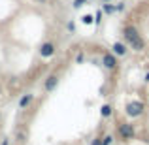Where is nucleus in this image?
Wrapping results in <instances>:
<instances>
[{
  "mask_svg": "<svg viewBox=\"0 0 149 145\" xmlns=\"http://www.w3.org/2000/svg\"><path fill=\"white\" fill-rule=\"evenodd\" d=\"M123 38H125V44L128 45V49L136 51V53H142L146 51V40L142 38V34L138 32L134 25H127L123 28Z\"/></svg>",
  "mask_w": 149,
  "mask_h": 145,
  "instance_id": "nucleus-1",
  "label": "nucleus"
},
{
  "mask_svg": "<svg viewBox=\"0 0 149 145\" xmlns=\"http://www.w3.org/2000/svg\"><path fill=\"white\" fill-rule=\"evenodd\" d=\"M125 113H127V117H130V119H138V117H142L143 113H146V102H142V100L127 102V105H125Z\"/></svg>",
  "mask_w": 149,
  "mask_h": 145,
  "instance_id": "nucleus-2",
  "label": "nucleus"
},
{
  "mask_svg": "<svg viewBox=\"0 0 149 145\" xmlns=\"http://www.w3.org/2000/svg\"><path fill=\"white\" fill-rule=\"evenodd\" d=\"M117 134L123 142H132L136 138V130H134V124L130 123H119L117 124Z\"/></svg>",
  "mask_w": 149,
  "mask_h": 145,
  "instance_id": "nucleus-3",
  "label": "nucleus"
},
{
  "mask_svg": "<svg viewBox=\"0 0 149 145\" xmlns=\"http://www.w3.org/2000/svg\"><path fill=\"white\" fill-rule=\"evenodd\" d=\"M100 62H102V66H104L106 70H109V72H113V70L119 68V60H117V57L111 53V51H104Z\"/></svg>",
  "mask_w": 149,
  "mask_h": 145,
  "instance_id": "nucleus-4",
  "label": "nucleus"
},
{
  "mask_svg": "<svg viewBox=\"0 0 149 145\" xmlns=\"http://www.w3.org/2000/svg\"><path fill=\"white\" fill-rule=\"evenodd\" d=\"M40 57L42 58H51V57H55V53H57V45H55V42H51V40H47V42H44V44L40 45Z\"/></svg>",
  "mask_w": 149,
  "mask_h": 145,
  "instance_id": "nucleus-5",
  "label": "nucleus"
},
{
  "mask_svg": "<svg viewBox=\"0 0 149 145\" xmlns=\"http://www.w3.org/2000/svg\"><path fill=\"white\" fill-rule=\"evenodd\" d=\"M58 81H61L58 74H49V76L45 77V81H44V91L45 92H53L55 89L58 87Z\"/></svg>",
  "mask_w": 149,
  "mask_h": 145,
  "instance_id": "nucleus-6",
  "label": "nucleus"
},
{
  "mask_svg": "<svg viewBox=\"0 0 149 145\" xmlns=\"http://www.w3.org/2000/svg\"><path fill=\"white\" fill-rule=\"evenodd\" d=\"M111 53L115 55L117 58H119V57H125V55L128 53V45L125 44V42H113V45H111Z\"/></svg>",
  "mask_w": 149,
  "mask_h": 145,
  "instance_id": "nucleus-7",
  "label": "nucleus"
},
{
  "mask_svg": "<svg viewBox=\"0 0 149 145\" xmlns=\"http://www.w3.org/2000/svg\"><path fill=\"white\" fill-rule=\"evenodd\" d=\"M32 102H34V94L32 92H25V94H21V98H19L17 105H19V109H26Z\"/></svg>",
  "mask_w": 149,
  "mask_h": 145,
  "instance_id": "nucleus-8",
  "label": "nucleus"
},
{
  "mask_svg": "<svg viewBox=\"0 0 149 145\" xmlns=\"http://www.w3.org/2000/svg\"><path fill=\"white\" fill-rule=\"evenodd\" d=\"M111 115H113V108L109 104H104L100 108V117H102V119H109Z\"/></svg>",
  "mask_w": 149,
  "mask_h": 145,
  "instance_id": "nucleus-9",
  "label": "nucleus"
},
{
  "mask_svg": "<svg viewBox=\"0 0 149 145\" xmlns=\"http://www.w3.org/2000/svg\"><path fill=\"white\" fill-rule=\"evenodd\" d=\"M102 13H106V15H113V13H117V8H115V4H102Z\"/></svg>",
  "mask_w": 149,
  "mask_h": 145,
  "instance_id": "nucleus-10",
  "label": "nucleus"
},
{
  "mask_svg": "<svg viewBox=\"0 0 149 145\" xmlns=\"http://www.w3.org/2000/svg\"><path fill=\"white\" fill-rule=\"evenodd\" d=\"M113 142H115V136L113 134H106L102 138V145H113Z\"/></svg>",
  "mask_w": 149,
  "mask_h": 145,
  "instance_id": "nucleus-11",
  "label": "nucleus"
},
{
  "mask_svg": "<svg viewBox=\"0 0 149 145\" xmlns=\"http://www.w3.org/2000/svg\"><path fill=\"white\" fill-rule=\"evenodd\" d=\"M81 23H83V25H95V15H83V17H81Z\"/></svg>",
  "mask_w": 149,
  "mask_h": 145,
  "instance_id": "nucleus-12",
  "label": "nucleus"
},
{
  "mask_svg": "<svg viewBox=\"0 0 149 145\" xmlns=\"http://www.w3.org/2000/svg\"><path fill=\"white\" fill-rule=\"evenodd\" d=\"M85 4H89V0H74L72 6H74V10H79V8H83Z\"/></svg>",
  "mask_w": 149,
  "mask_h": 145,
  "instance_id": "nucleus-13",
  "label": "nucleus"
},
{
  "mask_svg": "<svg viewBox=\"0 0 149 145\" xmlns=\"http://www.w3.org/2000/svg\"><path fill=\"white\" fill-rule=\"evenodd\" d=\"M100 21H102V8H100V10H96V13H95V25L98 26Z\"/></svg>",
  "mask_w": 149,
  "mask_h": 145,
  "instance_id": "nucleus-14",
  "label": "nucleus"
},
{
  "mask_svg": "<svg viewBox=\"0 0 149 145\" xmlns=\"http://www.w3.org/2000/svg\"><path fill=\"white\" fill-rule=\"evenodd\" d=\"M83 60H85V53H83V51H79V53L76 55V64H81Z\"/></svg>",
  "mask_w": 149,
  "mask_h": 145,
  "instance_id": "nucleus-15",
  "label": "nucleus"
},
{
  "mask_svg": "<svg viewBox=\"0 0 149 145\" xmlns=\"http://www.w3.org/2000/svg\"><path fill=\"white\" fill-rule=\"evenodd\" d=\"M102 138H104V136H95V138L91 139V145H102Z\"/></svg>",
  "mask_w": 149,
  "mask_h": 145,
  "instance_id": "nucleus-16",
  "label": "nucleus"
},
{
  "mask_svg": "<svg viewBox=\"0 0 149 145\" xmlns=\"http://www.w3.org/2000/svg\"><path fill=\"white\" fill-rule=\"evenodd\" d=\"M66 28L74 34V32H76V23H74V21H68V23H66Z\"/></svg>",
  "mask_w": 149,
  "mask_h": 145,
  "instance_id": "nucleus-17",
  "label": "nucleus"
},
{
  "mask_svg": "<svg viewBox=\"0 0 149 145\" xmlns=\"http://www.w3.org/2000/svg\"><path fill=\"white\" fill-rule=\"evenodd\" d=\"M25 138H26V134H25V132H17V142L25 143Z\"/></svg>",
  "mask_w": 149,
  "mask_h": 145,
  "instance_id": "nucleus-18",
  "label": "nucleus"
},
{
  "mask_svg": "<svg viewBox=\"0 0 149 145\" xmlns=\"http://www.w3.org/2000/svg\"><path fill=\"white\" fill-rule=\"evenodd\" d=\"M115 8H117V11H125V4H123V2L115 4Z\"/></svg>",
  "mask_w": 149,
  "mask_h": 145,
  "instance_id": "nucleus-19",
  "label": "nucleus"
},
{
  "mask_svg": "<svg viewBox=\"0 0 149 145\" xmlns=\"http://www.w3.org/2000/svg\"><path fill=\"white\" fill-rule=\"evenodd\" d=\"M0 145H10V138H4V139H2V143H0Z\"/></svg>",
  "mask_w": 149,
  "mask_h": 145,
  "instance_id": "nucleus-20",
  "label": "nucleus"
},
{
  "mask_svg": "<svg viewBox=\"0 0 149 145\" xmlns=\"http://www.w3.org/2000/svg\"><path fill=\"white\" fill-rule=\"evenodd\" d=\"M143 81H146V83H149V70L146 72V76H143Z\"/></svg>",
  "mask_w": 149,
  "mask_h": 145,
  "instance_id": "nucleus-21",
  "label": "nucleus"
},
{
  "mask_svg": "<svg viewBox=\"0 0 149 145\" xmlns=\"http://www.w3.org/2000/svg\"><path fill=\"white\" fill-rule=\"evenodd\" d=\"M109 2H111V0H102V4H109Z\"/></svg>",
  "mask_w": 149,
  "mask_h": 145,
  "instance_id": "nucleus-22",
  "label": "nucleus"
},
{
  "mask_svg": "<svg viewBox=\"0 0 149 145\" xmlns=\"http://www.w3.org/2000/svg\"><path fill=\"white\" fill-rule=\"evenodd\" d=\"M38 2H42V4H45V2H47V0H38Z\"/></svg>",
  "mask_w": 149,
  "mask_h": 145,
  "instance_id": "nucleus-23",
  "label": "nucleus"
}]
</instances>
